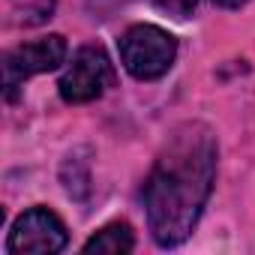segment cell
Masks as SVG:
<instances>
[{"label": "cell", "instance_id": "cell-1", "mask_svg": "<svg viewBox=\"0 0 255 255\" xmlns=\"http://www.w3.org/2000/svg\"><path fill=\"white\" fill-rule=\"evenodd\" d=\"M216 135L189 120L171 129L144 180V210L153 240L162 249L180 246L198 225L216 180Z\"/></svg>", "mask_w": 255, "mask_h": 255}, {"label": "cell", "instance_id": "cell-2", "mask_svg": "<svg viewBox=\"0 0 255 255\" xmlns=\"http://www.w3.org/2000/svg\"><path fill=\"white\" fill-rule=\"evenodd\" d=\"M120 63L138 81L162 78L177 57V39L156 24H132L117 42Z\"/></svg>", "mask_w": 255, "mask_h": 255}, {"label": "cell", "instance_id": "cell-3", "mask_svg": "<svg viewBox=\"0 0 255 255\" xmlns=\"http://www.w3.org/2000/svg\"><path fill=\"white\" fill-rule=\"evenodd\" d=\"M111 81H114V69H111L108 54L99 45H84L66 63V69L57 81V90H60L63 102L84 105V102L99 99L111 87Z\"/></svg>", "mask_w": 255, "mask_h": 255}, {"label": "cell", "instance_id": "cell-4", "mask_svg": "<svg viewBox=\"0 0 255 255\" xmlns=\"http://www.w3.org/2000/svg\"><path fill=\"white\" fill-rule=\"evenodd\" d=\"M66 60V39L60 33L15 45L3 54V87H6V99H15L18 87L39 75V72H51Z\"/></svg>", "mask_w": 255, "mask_h": 255}, {"label": "cell", "instance_id": "cell-5", "mask_svg": "<svg viewBox=\"0 0 255 255\" xmlns=\"http://www.w3.org/2000/svg\"><path fill=\"white\" fill-rule=\"evenodd\" d=\"M69 234L66 225L60 222L57 213H51L48 207H30L24 210L6 240V252H39V255H51L66 249Z\"/></svg>", "mask_w": 255, "mask_h": 255}, {"label": "cell", "instance_id": "cell-6", "mask_svg": "<svg viewBox=\"0 0 255 255\" xmlns=\"http://www.w3.org/2000/svg\"><path fill=\"white\" fill-rule=\"evenodd\" d=\"M135 249V234L126 222H111L105 228H99L87 243L84 252H108V255H120V252H132Z\"/></svg>", "mask_w": 255, "mask_h": 255}, {"label": "cell", "instance_id": "cell-7", "mask_svg": "<svg viewBox=\"0 0 255 255\" xmlns=\"http://www.w3.org/2000/svg\"><path fill=\"white\" fill-rule=\"evenodd\" d=\"M57 0H9V12L18 27H39L54 15Z\"/></svg>", "mask_w": 255, "mask_h": 255}, {"label": "cell", "instance_id": "cell-8", "mask_svg": "<svg viewBox=\"0 0 255 255\" xmlns=\"http://www.w3.org/2000/svg\"><path fill=\"white\" fill-rule=\"evenodd\" d=\"M150 3L171 18H189L198 6V0H150Z\"/></svg>", "mask_w": 255, "mask_h": 255}, {"label": "cell", "instance_id": "cell-9", "mask_svg": "<svg viewBox=\"0 0 255 255\" xmlns=\"http://www.w3.org/2000/svg\"><path fill=\"white\" fill-rule=\"evenodd\" d=\"M213 3H216V6H222V9H240L246 0H213Z\"/></svg>", "mask_w": 255, "mask_h": 255}]
</instances>
